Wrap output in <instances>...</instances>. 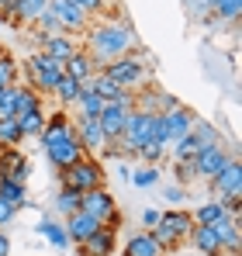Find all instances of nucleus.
Listing matches in <instances>:
<instances>
[{"label": "nucleus", "instance_id": "1", "mask_svg": "<svg viewBox=\"0 0 242 256\" xmlns=\"http://www.w3.org/2000/svg\"><path fill=\"white\" fill-rule=\"evenodd\" d=\"M83 42H86V56L94 62V70L100 73L114 56H124L128 48H135V28L128 21H111V18H100V21H90L86 32H83Z\"/></svg>", "mask_w": 242, "mask_h": 256}, {"label": "nucleus", "instance_id": "2", "mask_svg": "<svg viewBox=\"0 0 242 256\" xmlns=\"http://www.w3.org/2000/svg\"><path fill=\"white\" fill-rule=\"evenodd\" d=\"M100 73L111 76L121 90H138L142 84L152 80V59H149V52H142V48H128L124 56H114Z\"/></svg>", "mask_w": 242, "mask_h": 256}, {"label": "nucleus", "instance_id": "3", "mask_svg": "<svg viewBox=\"0 0 242 256\" xmlns=\"http://www.w3.org/2000/svg\"><path fill=\"white\" fill-rule=\"evenodd\" d=\"M59 76H62V62L59 59H52L48 52H28L24 56V84L32 86V90H38L42 97H52V90L59 84Z\"/></svg>", "mask_w": 242, "mask_h": 256}, {"label": "nucleus", "instance_id": "4", "mask_svg": "<svg viewBox=\"0 0 242 256\" xmlns=\"http://www.w3.org/2000/svg\"><path fill=\"white\" fill-rule=\"evenodd\" d=\"M59 176V187H73V190H90V187H100L104 184V163L97 156H80L73 166H62L56 170Z\"/></svg>", "mask_w": 242, "mask_h": 256}, {"label": "nucleus", "instance_id": "5", "mask_svg": "<svg viewBox=\"0 0 242 256\" xmlns=\"http://www.w3.org/2000/svg\"><path fill=\"white\" fill-rule=\"evenodd\" d=\"M232 160V152L225 149V142H214V146H204L201 152L190 160V166H194V180H204V184H211L218 173L225 170V163Z\"/></svg>", "mask_w": 242, "mask_h": 256}, {"label": "nucleus", "instance_id": "6", "mask_svg": "<svg viewBox=\"0 0 242 256\" xmlns=\"http://www.w3.org/2000/svg\"><path fill=\"white\" fill-rule=\"evenodd\" d=\"M70 138H76L73 114H66V108H62V111H52V114L45 118V128H42V135H38L42 152L52 149V146H59V142H70Z\"/></svg>", "mask_w": 242, "mask_h": 256}, {"label": "nucleus", "instance_id": "7", "mask_svg": "<svg viewBox=\"0 0 242 256\" xmlns=\"http://www.w3.org/2000/svg\"><path fill=\"white\" fill-rule=\"evenodd\" d=\"M80 212L94 214V218L104 225V222H108V214L118 212V201H114V194L100 184V187H90V190H83V194H80Z\"/></svg>", "mask_w": 242, "mask_h": 256}, {"label": "nucleus", "instance_id": "8", "mask_svg": "<svg viewBox=\"0 0 242 256\" xmlns=\"http://www.w3.org/2000/svg\"><path fill=\"white\" fill-rule=\"evenodd\" d=\"M48 10L56 14V21H59V28L66 35H83L86 24H90V18L83 14L76 4H70V0H48Z\"/></svg>", "mask_w": 242, "mask_h": 256}, {"label": "nucleus", "instance_id": "9", "mask_svg": "<svg viewBox=\"0 0 242 256\" xmlns=\"http://www.w3.org/2000/svg\"><path fill=\"white\" fill-rule=\"evenodd\" d=\"M208 187H211L214 198H242V163H239V156H232V160L225 163V170L218 173Z\"/></svg>", "mask_w": 242, "mask_h": 256}, {"label": "nucleus", "instance_id": "10", "mask_svg": "<svg viewBox=\"0 0 242 256\" xmlns=\"http://www.w3.org/2000/svg\"><path fill=\"white\" fill-rule=\"evenodd\" d=\"M114 253H118V232L108 228V225L94 228L76 250V256H114Z\"/></svg>", "mask_w": 242, "mask_h": 256}, {"label": "nucleus", "instance_id": "11", "mask_svg": "<svg viewBox=\"0 0 242 256\" xmlns=\"http://www.w3.org/2000/svg\"><path fill=\"white\" fill-rule=\"evenodd\" d=\"M128 111H135V108H128V104H121V100H104L97 122H100V132H104L108 142H118V138H121V128H124Z\"/></svg>", "mask_w": 242, "mask_h": 256}, {"label": "nucleus", "instance_id": "12", "mask_svg": "<svg viewBox=\"0 0 242 256\" xmlns=\"http://www.w3.org/2000/svg\"><path fill=\"white\" fill-rule=\"evenodd\" d=\"M73 125H76V142L83 146V152L86 156H100V149L108 146V138L100 132V122L97 118H73Z\"/></svg>", "mask_w": 242, "mask_h": 256}, {"label": "nucleus", "instance_id": "13", "mask_svg": "<svg viewBox=\"0 0 242 256\" xmlns=\"http://www.w3.org/2000/svg\"><path fill=\"white\" fill-rule=\"evenodd\" d=\"M173 239H180V242H187V236H190V228H194V214L187 212V208H170V212H160V222Z\"/></svg>", "mask_w": 242, "mask_h": 256}, {"label": "nucleus", "instance_id": "14", "mask_svg": "<svg viewBox=\"0 0 242 256\" xmlns=\"http://www.w3.org/2000/svg\"><path fill=\"white\" fill-rule=\"evenodd\" d=\"M162 118H166V128H170V146L176 142V138H184L190 125H194V118H198V111L194 108H187L184 100L173 108V111H162Z\"/></svg>", "mask_w": 242, "mask_h": 256}, {"label": "nucleus", "instance_id": "15", "mask_svg": "<svg viewBox=\"0 0 242 256\" xmlns=\"http://www.w3.org/2000/svg\"><path fill=\"white\" fill-rule=\"evenodd\" d=\"M121 256H166V253H162V246L156 242L152 228H138V232L128 236V242H124Z\"/></svg>", "mask_w": 242, "mask_h": 256}, {"label": "nucleus", "instance_id": "16", "mask_svg": "<svg viewBox=\"0 0 242 256\" xmlns=\"http://www.w3.org/2000/svg\"><path fill=\"white\" fill-rule=\"evenodd\" d=\"M80 156H86V152H83V146L76 142V138H70V142H59V146L45 149V160H48V166H52V170L73 166V163H76Z\"/></svg>", "mask_w": 242, "mask_h": 256}, {"label": "nucleus", "instance_id": "17", "mask_svg": "<svg viewBox=\"0 0 242 256\" xmlns=\"http://www.w3.org/2000/svg\"><path fill=\"white\" fill-rule=\"evenodd\" d=\"M35 232H38L42 239H48V246L59 250V253H66V250L73 246L70 236H66V225H62V222H52L48 214H42L38 222H35Z\"/></svg>", "mask_w": 242, "mask_h": 256}, {"label": "nucleus", "instance_id": "18", "mask_svg": "<svg viewBox=\"0 0 242 256\" xmlns=\"http://www.w3.org/2000/svg\"><path fill=\"white\" fill-rule=\"evenodd\" d=\"M62 225H66V236H70L73 246H80L94 228H100V222H97L94 214H86V212H73L70 218H62Z\"/></svg>", "mask_w": 242, "mask_h": 256}, {"label": "nucleus", "instance_id": "19", "mask_svg": "<svg viewBox=\"0 0 242 256\" xmlns=\"http://www.w3.org/2000/svg\"><path fill=\"white\" fill-rule=\"evenodd\" d=\"M42 52H48L52 59L66 62L73 52H80V42H76V35H66V32H59V35H48V38H42Z\"/></svg>", "mask_w": 242, "mask_h": 256}, {"label": "nucleus", "instance_id": "20", "mask_svg": "<svg viewBox=\"0 0 242 256\" xmlns=\"http://www.w3.org/2000/svg\"><path fill=\"white\" fill-rule=\"evenodd\" d=\"M187 239H190V246L198 250V256H225V253H222L218 236L211 232V225H194Z\"/></svg>", "mask_w": 242, "mask_h": 256}, {"label": "nucleus", "instance_id": "21", "mask_svg": "<svg viewBox=\"0 0 242 256\" xmlns=\"http://www.w3.org/2000/svg\"><path fill=\"white\" fill-rule=\"evenodd\" d=\"M62 73H66V76H73V80H90V76H94V73H97V70H94V62H90V56H86V48H80V52H73V56H70V59H66V62H62Z\"/></svg>", "mask_w": 242, "mask_h": 256}, {"label": "nucleus", "instance_id": "22", "mask_svg": "<svg viewBox=\"0 0 242 256\" xmlns=\"http://www.w3.org/2000/svg\"><path fill=\"white\" fill-rule=\"evenodd\" d=\"M32 111H45V97L28 84H18V104H14V118L18 114H32Z\"/></svg>", "mask_w": 242, "mask_h": 256}, {"label": "nucleus", "instance_id": "23", "mask_svg": "<svg viewBox=\"0 0 242 256\" xmlns=\"http://www.w3.org/2000/svg\"><path fill=\"white\" fill-rule=\"evenodd\" d=\"M52 212L59 214V218H70L73 212H80V190H73V187H59V190L52 194Z\"/></svg>", "mask_w": 242, "mask_h": 256}, {"label": "nucleus", "instance_id": "24", "mask_svg": "<svg viewBox=\"0 0 242 256\" xmlns=\"http://www.w3.org/2000/svg\"><path fill=\"white\" fill-rule=\"evenodd\" d=\"M0 201H7V204H14L21 212L28 204V184H18L10 176H0Z\"/></svg>", "mask_w": 242, "mask_h": 256}, {"label": "nucleus", "instance_id": "25", "mask_svg": "<svg viewBox=\"0 0 242 256\" xmlns=\"http://www.w3.org/2000/svg\"><path fill=\"white\" fill-rule=\"evenodd\" d=\"M100 108H104V97H97L90 86H80V97H76V104H73V118H97L100 114Z\"/></svg>", "mask_w": 242, "mask_h": 256}, {"label": "nucleus", "instance_id": "26", "mask_svg": "<svg viewBox=\"0 0 242 256\" xmlns=\"http://www.w3.org/2000/svg\"><path fill=\"white\" fill-rule=\"evenodd\" d=\"M52 97L59 100V108H73L76 104V97H80V80H73V76H59V84L52 90Z\"/></svg>", "mask_w": 242, "mask_h": 256}, {"label": "nucleus", "instance_id": "27", "mask_svg": "<svg viewBox=\"0 0 242 256\" xmlns=\"http://www.w3.org/2000/svg\"><path fill=\"white\" fill-rule=\"evenodd\" d=\"M14 84H21V62L10 52H0V94Z\"/></svg>", "mask_w": 242, "mask_h": 256}, {"label": "nucleus", "instance_id": "28", "mask_svg": "<svg viewBox=\"0 0 242 256\" xmlns=\"http://www.w3.org/2000/svg\"><path fill=\"white\" fill-rule=\"evenodd\" d=\"M28 163V156L18 149V146H7V149H0V176H14V173L21 170Z\"/></svg>", "mask_w": 242, "mask_h": 256}, {"label": "nucleus", "instance_id": "29", "mask_svg": "<svg viewBox=\"0 0 242 256\" xmlns=\"http://www.w3.org/2000/svg\"><path fill=\"white\" fill-rule=\"evenodd\" d=\"M166 152H170V146H162L156 138H149L146 146H138V152H135V160H142L146 166H162V160H166Z\"/></svg>", "mask_w": 242, "mask_h": 256}, {"label": "nucleus", "instance_id": "30", "mask_svg": "<svg viewBox=\"0 0 242 256\" xmlns=\"http://www.w3.org/2000/svg\"><path fill=\"white\" fill-rule=\"evenodd\" d=\"M225 204L218 201V198H211V201H204L194 208V225H211V222H218V218H225Z\"/></svg>", "mask_w": 242, "mask_h": 256}, {"label": "nucleus", "instance_id": "31", "mask_svg": "<svg viewBox=\"0 0 242 256\" xmlns=\"http://www.w3.org/2000/svg\"><path fill=\"white\" fill-rule=\"evenodd\" d=\"M45 7H48V0H14V4H10V10L18 14L21 24H32Z\"/></svg>", "mask_w": 242, "mask_h": 256}, {"label": "nucleus", "instance_id": "32", "mask_svg": "<svg viewBox=\"0 0 242 256\" xmlns=\"http://www.w3.org/2000/svg\"><path fill=\"white\" fill-rule=\"evenodd\" d=\"M211 14L218 18V24L228 21L236 28V21H239V14H242V0H211Z\"/></svg>", "mask_w": 242, "mask_h": 256}, {"label": "nucleus", "instance_id": "33", "mask_svg": "<svg viewBox=\"0 0 242 256\" xmlns=\"http://www.w3.org/2000/svg\"><path fill=\"white\" fill-rule=\"evenodd\" d=\"M45 118H48V111H32V114H18V128H21V135L24 138H38L42 128H45Z\"/></svg>", "mask_w": 242, "mask_h": 256}, {"label": "nucleus", "instance_id": "34", "mask_svg": "<svg viewBox=\"0 0 242 256\" xmlns=\"http://www.w3.org/2000/svg\"><path fill=\"white\" fill-rule=\"evenodd\" d=\"M190 135L204 146H214V142H222V132H218V125L214 122H204V118H194V125H190Z\"/></svg>", "mask_w": 242, "mask_h": 256}, {"label": "nucleus", "instance_id": "35", "mask_svg": "<svg viewBox=\"0 0 242 256\" xmlns=\"http://www.w3.org/2000/svg\"><path fill=\"white\" fill-rule=\"evenodd\" d=\"M128 184L132 187H156L160 184V166H135V170L128 173Z\"/></svg>", "mask_w": 242, "mask_h": 256}, {"label": "nucleus", "instance_id": "36", "mask_svg": "<svg viewBox=\"0 0 242 256\" xmlns=\"http://www.w3.org/2000/svg\"><path fill=\"white\" fill-rule=\"evenodd\" d=\"M21 142H24V135H21V128H18V118H0V149L21 146Z\"/></svg>", "mask_w": 242, "mask_h": 256}, {"label": "nucleus", "instance_id": "37", "mask_svg": "<svg viewBox=\"0 0 242 256\" xmlns=\"http://www.w3.org/2000/svg\"><path fill=\"white\" fill-rule=\"evenodd\" d=\"M198 152H201V142H198L190 132H187L184 138H176V142H173V160H194Z\"/></svg>", "mask_w": 242, "mask_h": 256}, {"label": "nucleus", "instance_id": "38", "mask_svg": "<svg viewBox=\"0 0 242 256\" xmlns=\"http://www.w3.org/2000/svg\"><path fill=\"white\" fill-rule=\"evenodd\" d=\"M70 4H76L83 14L94 21V18H104V14H108V4H111V0H70Z\"/></svg>", "mask_w": 242, "mask_h": 256}, {"label": "nucleus", "instance_id": "39", "mask_svg": "<svg viewBox=\"0 0 242 256\" xmlns=\"http://www.w3.org/2000/svg\"><path fill=\"white\" fill-rule=\"evenodd\" d=\"M173 180L184 184V187L194 184V166H190V160H173Z\"/></svg>", "mask_w": 242, "mask_h": 256}, {"label": "nucleus", "instance_id": "40", "mask_svg": "<svg viewBox=\"0 0 242 256\" xmlns=\"http://www.w3.org/2000/svg\"><path fill=\"white\" fill-rule=\"evenodd\" d=\"M162 198H166L173 208H180V204L190 198V187H184V184H170V187H162Z\"/></svg>", "mask_w": 242, "mask_h": 256}, {"label": "nucleus", "instance_id": "41", "mask_svg": "<svg viewBox=\"0 0 242 256\" xmlns=\"http://www.w3.org/2000/svg\"><path fill=\"white\" fill-rule=\"evenodd\" d=\"M14 218H18V208H14V204H7V201H0V228H7Z\"/></svg>", "mask_w": 242, "mask_h": 256}, {"label": "nucleus", "instance_id": "42", "mask_svg": "<svg viewBox=\"0 0 242 256\" xmlns=\"http://www.w3.org/2000/svg\"><path fill=\"white\" fill-rule=\"evenodd\" d=\"M138 222H142V228H152V225L160 222V212H156V208H146V212L138 214Z\"/></svg>", "mask_w": 242, "mask_h": 256}, {"label": "nucleus", "instance_id": "43", "mask_svg": "<svg viewBox=\"0 0 242 256\" xmlns=\"http://www.w3.org/2000/svg\"><path fill=\"white\" fill-rule=\"evenodd\" d=\"M128 173H132V163H128V160H118V163H114V176L128 184Z\"/></svg>", "mask_w": 242, "mask_h": 256}, {"label": "nucleus", "instance_id": "44", "mask_svg": "<svg viewBox=\"0 0 242 256\" xmlns=\"http://www.w3.org/2000/svg\"><path fill=\"white\" fill-rule=\"evenodd\" d=\"M0 256H10V239H7L4 228H0Z\"/></svg>", "mask_w": 242, "mask_h": 256}, {"label": "nucleus", "instance_id": "45", "mask_svg": "<svg viewBox=\"0 0 242 256\" xmlns=\"http://www.w3.org/2000/svg\"><path fill=\"white\" fill-rule=\"evenodd\" d=\"M10 4H14V0H0V10H7V7H10Z\"/></svg>", "mask_w": 242, "mask_h": 256}, {"label": "nucleus", "instance_id": "46", "mask_svg": "<svg viewBox=\"0 0 242 256\" xmlns=\"http://www.w3.org/2000/svg\"><path fill=\"white\" fill-rule=\"evenodd\" d=\"M204 4H208V7H211V0H204Z\"/></svg>", "mask_w": 242, "mask_h": 256}, {"label": "nucleus", "instance_id": "47", "mask_svg": "<svg viewBox=\"0 0 242 256\" xmlns=\"http://www.w3.org/2000/svg\"><path fill=\"white\" fill-rule=\"evenodd\" d=\"M0 52H4V48H0Z\"/></svg>", "mask_w": 242, "mask_h": 256}]
</instances>
